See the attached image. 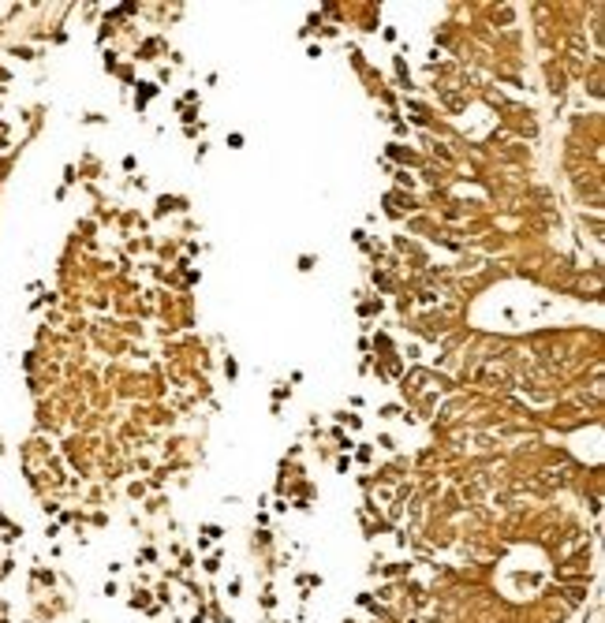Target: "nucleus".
Masks as SVG:
<instances>
[{
    "mask_svg": "<svg viewBox=\"0 0 605 623\" xmlns=\"http://www.w3.org/2000/svg\"><path fill=\"white\" fill-rule=\"evenodd\" d=\"M34 582H42V586H53V571L38 567V571H34Z\"/></svg>",
    "mask_w": 605,
    "mask_h": 623,
    "instance_id": "f257e3e1",
    "label": "nucleus"
},
{
    "mask_svg": "<svg viewBox=\"0 0 605 623\" xmlns=\"http://www.w3.org/2000/svg\"><path fill=\"white\" fill-rule=\"evenodd\" d=\"M0 623H4V620H0Z\"/></svg>",
    "mask_w": 605,
    "mask_h": 623,
    "instance_id": "f03ea898",
    "label": "nucleus"
}]
</instances>
